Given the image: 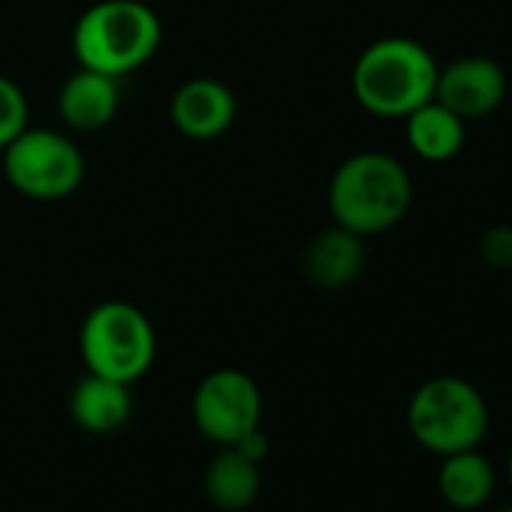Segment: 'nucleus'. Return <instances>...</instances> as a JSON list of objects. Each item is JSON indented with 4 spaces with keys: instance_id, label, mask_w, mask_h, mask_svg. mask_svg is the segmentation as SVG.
<instances>
[{
    "instance_id": "obj_1",
    "label": "nucleus",
    "mask_w": 512,
    "mask_h": 512,
    "mask_svg": "<svg viewBox=\"0 0 512 512\" xmlns=\"http://www.w3.org/2000/svg\"><path fill=\"white\" fill-rule=\"evenodd\" d=\"M413 205L407 166L386 151L347 157L329 181V214L338 226L371 238L398 226Z\"/></svg>"
},
{
    "instance_id": "obj_2",
    "label": "nucleus",
    "mask_w": 512,
    "mask_h": 512,
    "mask_svg": "<svg viewBox=\"0 0 512 512\" xmlns=\"http://www.w3.org/2000/svg\"><path fill=\"white\" fill-rule=\"evenodd\" d=\"M437 70L440 64L419 40L383 37L359 52L350 88L368 115L404 121L413 109L434 100Z\"/></svg>"
},
{
    "instance_id": "obj_3",
    "label": "nucleus",
    "mask_w": 512,
    "mask_h": 512,
    "mask_svg": "<svg viewBox=\"0 0 512 512\" xmlns=\"http://www.w3.org/2000/svg\"><path fill=\"white\" fill-rule=\"evenodd\" d=\"M163 43V22L145 0H97L73 28L79 67L124 79L142 70Z\"/></svg>"
},
{
    "instance_id": "obj_4",
    "label": "nucleus",
    "mask_w": 512,
    "mask_h": 512,
    "mask_svg": "<svg viewBox=\"0 0 512 512\" xmlns=\"http://www.w3.org/2000/svg\"><path fill=\"white\" fill-rule=\"evenodd\" d=\"M79 353L88 374L133 386L157 359V332L142 308L109 299L88 311L79 329Z\"/></svg>"
},
{
    "instance_id": "obj_5",
    "label": "nucleus",
    "mask_w": 512,
    "mask_h": 512,
    "mask_svg": "<svg viewBox=\"0 0 512 512\" xmlns=\"http://www.w3.org/2000/svg\"><path fill=\"white\" fill-rule=\"evenodd\" d=\"M407 425L413 440L440 458L479 449L488 431V404L470 380L440 374L413 392L407 404Z\"/></svg>"
},
{
    "instance_id": "obj_6",
    "label": "nucleus",
    "mask_w": 512,
    "mask_h": 512,
    "mask_svg": "<svg viewBox=\"0 0 512 512\" xmlns=\"http://www.w3.org/2000/svg\"><path fill=\"white\" fill-rule=\"evenodd\" d=\"M0 154L10 187L34 202L70 199L85 181V154L70 133L52 127L28 124Z\"/></svg>"
},
{
    "instance_id": "obj_7",
    "label": "nucleus",
    "mask_w": 512,
    "mask_h": 512,
    "mask_svg": "<svg viewBox=\"0 0 512 512\" xmlns=\"http://www.w3.org/2000/svg\"><path fill=\"white\" fill-rule=\"evenodd\" d=\"M193 422L196 428L220 443L232 446L247 431L260 428L263 419V395L250 374L238 368H217L193 392Z\"/></svg>"
},
{
    "instance_id": "obj_8",
    "label": "nucleus",
    "mask_w": 512,
    "mask_h": 512,
    "mask_svg": "<svg viewBox=\"0 0 512 512\" xmlns=\"http://www.w3.org/2000/svg\"><path fill=\"white\" fill-rule=\"evenodd\" d=\"M506 70L488 55H461L437 70L434 100L455 112L461 121H479L500 109L506 100Z\"/></svg>"
},
{
    "instance_id": "obj_9",
    "label": "nucleus",
    "mask_w": 512,
    "mask_h": 512,
    "mask_svg": "<svg viewBox=\"0 0 512 512\" xmlns=\"http://www.w3.org/2000/svg\"><path fill=\"white\" fill-rule=\"evenodd\" d=\"M235 115H238L235 94L229 91V85L211 76L187 79L184 85H178L169 103V118L175 130L196 142L223 136L235 124Z\"/></svg>"
},
{
    "instance_id": "obj_10",
    "label": "nucleus",
    "mask_w": 512,
    "mask_h": 512,
    "mask_svg": "<svg viewBox=\"0 0 512 512\" xmlns=\"http://www.w3.org/2000/svg\"><path fill=\"white\" fill-rule=\"evenodd\" d=\"M121 112V79L79 67L58 91V115L70 133H100Z\"/></svg>"
},
{
    "instance_id": "obj_11",
    "label": "nucleus",
    "mask_w": 512,
    "mask_h": 512,
    "mask_svg": "<svg viewBox=\"0 0 512 512\" xmlns=\"http://www.w3.org/2000/svg\"><path fill=\"white\" fill-rule=\"evenodd\" d=\"M365 263H368L365 238L335 223L311 238V244L305 247L302 269L314 287L344 290L353 281H359V275L365 272Z\"/></svg>"
},
{
    "instance_id": "obj_12",
    "label": "nucleus",
    "mask_w": 512,
    "mask_h": 512,
    "mask_svg": "<svg viewBox=\"0 0 512 512\" xmlns=\"http://www.w3.org/2000/svg\"><path fill=\"white\" fill-rule=\"evenodd\" d=\"M70 416L88 434H115L133 416L130 386L100 374H85L70 392Z\"/></svg>"
},
{
    "instance_id": "obj_13",
    "label": "nucleus",
    "mask_w": 512,
    "mask_h": 512,
    "mask_svg": "<svg viewBox=\"0 0 512 512\" xmlns=\"http://www.w3.org/2000/svg\"><path fill=\"white\" fill-rule=\"evenodd\" d=\"M404 136L410 151L425 163H446L461 154L467 142V121H461L455 112L440 106L437 100H428L425 106L413 109L404 118Z\"/></svg>"
},
{
    "instance_id": "obj_14",
    "label": "nucleus",
    "mask_w": 512,
    "mask_h": 512,
    "mask_svg": "<svg viewBox=\"0 0 512 512\" xmlns=\"http://www.w3.org/2000/svg\"><path fill=\"white\" fill-rule=\"evenodd\" d=\"M494 467L491 461L476 452V449H464V452H452L443 455L440 473H437V488L440 497L461 512L479 509L491 500L494 494Z\"/></svg>"
},
{
    "instance_id": "obj_15",
    "label": "nucleus",
    "mask_w": 512,
    "mask_h": 512,
    "mask_svg": "<svg viewBox=\"0 0 512 512\" xmlns=\"http://www.w3.org/2000/svg\"><path fill=\"white\" fill-rule=\"evenodd\" d=\"M260 464L241 455L235 446H223L205 467V494L217 509H247L260 494Z\"/></svg>"
},
{
    "instance_id": "obj_16",
    "label": "nucleus",
    "mask_w": 512,
    "mask_h": 512,
    "mask_svg": "<svg viewBox=\"0 0 512 512\" xmlns=\"http://www.w3.org/2000/svg\"><path fill=\"white\" fill-rule=\"evenodd\" d=\"M28 124H31L28 94L19 88V82L0 73V151H4Z\"/></svg>"
},
{
    "instance_id": "obj_17",
    "label": "nucleus",
    "mask_w": 512,
    "mask_h": 512,
    "mask_svg": "<svg viewBox=\"0 0 512 512\" xmlns=\"http://www.w3.org/2000/svg\"><path fill=\"white\" fill-rule=\"evenodd\" d=\"M476 250L488 269L512 272V223H491L488 229H482Z\"/></svg>"
},
{
    "instance_id": "obj_18",
    "label": "nucleus",
    "mask_w": 512,
    "mask_h": 512,
    "mask_svg": "<svg viewBox=\"0 0 512 512\" xmlns=\"http://www.w3.org/2000/svg\"><path fill=\"white\" fill-rule=\"evenodd\" d=\"M241 455H247L250 461H256V464H263L266 458H269V449H272V443H269V437L263 434V428H253V431H247L238 443H232Z\"/></svg>"
},
{
    "instance_id": "obj_19",
    "label": "nucleus",
    "mask_w": 512,
    "mask_h": 512,
    "mask_svg": "<svg viewBox=\"0 0 512 512\" xmlns=\"http://www.w3.org/2000/svg\"><path fill=\"white\" fill-rule=\"evenodd\" d=\"M506 476H509V485H512V449H509V458H506Z\"/></svg>"
},
{
    "instance_id": "obj_20",
    "label": "nucleus",
    "mask_w": 512,
    "mask_h": 512,
    "mask_svg": "<svg viewBox=\"0 0 512 512\" xmlns=\"http://www.w3.org/2000/svg\"><path fill=\"white\" fill-rule=\"evenodd\" d=\"M494 512H512V503H506V506H500V509H494Z\"/></svg>"
},
{
    "instance_id": "obj_21",
    "label": "nucleus",
    "mask_w": 512,
    "mask_h": 512,
    "mask_svg": "<svg viewBox=\"0 0 512 512\" xmlns=\"http://www.w3.org/2000/svg\"><path fill=\"white\" fill-rule=\"evenodd\" d=\"M509 278H512V272H509Z\"/></svg>"
}]
</instances>
